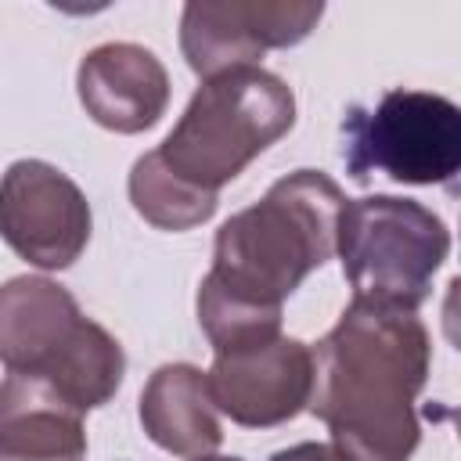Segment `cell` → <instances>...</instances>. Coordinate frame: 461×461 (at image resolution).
Segmentation results:
<instances>
[{"instance_id": "cell-1", "label": "cell", "mask_w": 461, "mask_h": 461, "mask_svg": "<svg viewBox=\"0 0 461 461\" xmlns=\"http://www.w3.org/2000/svg\"><path fill=\"white\" fill-rule=\"evenodd\" d=\"M310 411L342 461H411L421 443L414 400L432 364L429 328L414 310L353 299L310 346Z\"/></svg>"}, {"instance_id": "cell-2", "label": "cell", "mask_w": 461, "mask_h": 461, "mask_svg": "<svg viewBox=\"0 0 461 461\" xmlns=\"http://www.w3.org/2000/svg\"><path fill=\"white\" fill-rule=\"evenodd\" d=\"M342 205V187L321 169L274 180L256 205L216 230L209 277L241 299L281 306L310 270L335 256Z\"/></svg>"}, {"instance_id": "cell-3", "label": "cell", "mask_w": 461, "mask_h": 461, "mask_svg": "<svg viewBox=\"0 0 461 461\" xmlns=\"http://www.w3.org/2000/svg\"><path fill=\"white\" fill-rule=\"evenodd\" d=\"M0 364L43 378L83 414L104 407L126 375L119 339L83 317L68 288L36 274L0 285Z\"/></svg>"}, {"instance_id": "cell-4", "label": "cell", "mask_w": 461, "mask_h": 461, "mask_svg": "<svg viewBox=\"0 0 461 461\" xmlns=\"http://www.w3.org/2000/svg\"><path fill=\"white\" fill-rule=\"evenodd\" d=\"M292 122V86L259 65H245L202 79L184 115L155 151L176 176L220 194V187L277 144Z\"/></svg>"}, {"instance_id": "cell-5", "label": "cell", "mask_w": 461, "mask_h": 461, "mask_svg": "<svg viewBox=\"0 0 461 461\" xmlns=\"http://www.w3.org/2000/svg\"><path fill=\"white\" fill-rule=\"evenodd\" d=\"M335 252L353 299L418 310L450 252L447 223L414 198L367 194L342 205Z\"/></svg>"}, {"instance_id": "cell-6", "label": "cell", "mask_w": 461, "mask_h": 461, "mask_svg": "<svg viewBox=\"0 0 461 461\" xmlns=\"http://www.w3.org/2000/svg\"><path fill=\"white\" fill-rule=\"evenodd\" d=\"M342 155L353 180L382 173L396 184H454L461 169V112L429 90H385L375 108H349Z\"/></svg>"}, {"instance_id": "cell-7", "label": "cell", "mask_w": 461, "mask_h": 461, "mask_svg": "<svg viewBox=\"0 0 461 461\" xmlns=\"http://www.w3.org/2000/svg\"><path fill=\"white\" fill-rule=\"evenodd\" d=\"M90 202L43 158H18L0 176V238L40 270L72 267L90 241Z\"/></svg>"}, {"instance_id": "cell-8", "label": "cell", "mask_w": 461, "mask_h": 461, "mask_svg": "<svg viewBox=\"0 0 461 461\" xmlns=\"http://www.w3.org/2000/svg\"><path fill=\"white\" fill-rule=\"evenodd\" d=\"M324 4L295 0H191L180 14V50L194 76L212 79L256 65L274 47L303 43Z\"/></svg>"}, {"instance_id": "cell-9", "label": "cell", "mask_w": 461, "mask_h": 461, "mask_svg": "<svg viewBox=\"0 0 461 461\" xmlns=\"http://www.w3.org/2000/svg\"><path fill=\"white\" fill-rule=\"evenodd\" d=\"M209 396L220 414L245 429H274L310 403L313 353L299 339H270L249 349L216 353L205 371Z\"/></svg>"}, {"instance_id": "cell-10", "label": "cell", "mask_w": 461, "mask_h": 461, "mask_svg": "<svg viewBox=\"0 0 461 461\" xmlns=\"http://www.w3.org/2000/svg\"><path fill=\"white\" fill-rule=\"evenodd\" d=\"M86 115L112 133L151 130L169 104V72L140 43H101L76 72Z\"/></svg>"}, {"instance_id": "cell-11", "label": "cell", "mask_w": 461, "mask_h": 461, "mask_svg": "<svg viewBox=\"0 0 461 461\" xmlns=\"http://www.w3.org/2000/svg\"><path fill=\"white\" fill-rule=\"evenodd\" d=\"M0 461H86L83 411L36 375L0 382Z\"/></svg>"}, {"instance_id": "cell-12", "label": "cell", "mask_w": 461, "mask_h": 461, "mask_svg": "<svg viewBox=\"0 0 461 461\" xmlns=\"http://www.w3.org/2000/svg\"><path fill=\"white\" fill-rule=\"evenodd\" d=\"M140 425L148 439L176 457H205L223 443L220 411L205 371L194 364H162L140 393Z\"/></svg>"}, {"instance_id": "cell-13", "label": "cell", "mask_w": 461, "mask_h": 461, "mask_svg": "<svg viewBox=\"0 0 461 461\" xmlns=\"http://www.w3.org/2000/svg\"><path fill=\"white\" fill-rule=\"evenodd\" d=\"M126 187L133 209L158 230H191L205 223L220 205V194L202 191L184 176H176L158 151H148L133 162Z\"/></svg>"}, {"instance_id": "cell-14", "label": "cell", "mask_w": 461, "mask_h": 461, "mask_svg": "<svg viewBox=\"0 0 461 461\" xmlns=\"http://www.w3.org/2000/svg\"><path fill=\"white\" fill-rule=\"evenodd\" d=\"M198 324L216 353L249 349L281 335V306L241 299L205 274L198 285Z\"/></svg>"}, {"instance_id": "cell-15", "label": "cell", "mask_w": 461, "mask_h": 461, "mask_svg": "<svg viewBox=\"0 0 461 461\" xmlns=\"http://www.w3.org/2000/svg\"><path fill=\"white\" fill-rule=\"evenodd\" d=\"M270 461H342L331 443H295L288 450H277Z\"/></svg>"}, {"instance_id": "cell-16", "label": "cell", "mask_w": 461, "mask_h": 461, "mask_svg": "<svg viewBox=\"0 0 461 461\" xmlns=\"http://www.w3.org/2000/svg\"><path fill=\"white\" fill-rule=\"evenodd\" d=\"M194 461H241V457H227V454H205V457H194Z\"/></svg>"}]
</instances>
